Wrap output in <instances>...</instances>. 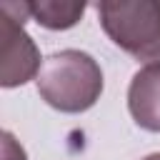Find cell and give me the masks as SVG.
<instances>
[{"label": "cell", "mask_w": 160, "mask_h": 160, "mask_svg": "<svg viewBox=\"0 0 160 160\" xmlns=\"http://www.w3.org/2000/svg\"><path fill=\"white\" fill-rule=\"evenodd\" d=\"M2 160H28L22 145L12 138V132H2Z\"/></svg>", "instance_id": "obj_6"}, {"label": "cell", "mask_w": 160, "mask_h": 160, "mask_svg": "<svg viewBox=\"0 0 160 160\" xmlns=\"http://www.w3.org/2000/svg\"><path fill=\"white\" fill-rule=\"evenodd\" d=\"M105 35L135 60L160 62V0H100Z\"/></svg>", "instance_id": "obj_2"}, {"label": "cell", "mask_w": 160, "mask_h": 160, "mask_svg": "<svg viewBox=\"0 0 160 160\" xmlns=\"http://www.w3.org/2000/svg\"><path fill=\"white\" fill-rule=\"evenodd\" d=\"M40 98L60 112H85L102 95V70L82 50H60L42 60L35 78Z\"/></svg>", "instance_id": "obj_1"}, {"label": "cell", "mask_w": 160, "mask_h": 160, "mask_svg": "<svg viewBox=\"0 0 160 160\" xmlns=\"http://www.w3.org/2000/svg\"><path fill=\"white\" fill-rule=\"evenodd\" d=\"M25 20L0 8V85L18 88L38 78L42 62L35 40L25 32Z\"/></svg>", "instance_id": "obj_3"}, {"label": "cell", "mask_w": 160, "mask_h": 160, "mask_svg": "<svg viewBox=\"0 0 160 160\" xmlns=\"http://www.w3.org/2000/svg\"><path fill=\"white\" fill-rule=\"evenodd\" d=\"M142 160H160V152H152V155H148V158H142Z\"/></svg>", "instance_id": "obj_7"}, {"label": "cell", "mask_w": 160, "mask_h": 160, "mask_svg": "<svg viewBox=\"0 0 160 160\" xmlns=\"http://www.w3.org/2000/svg\"><path fill=\"white\" fill-rule=\"evenodd\" d=\"M128 110L132 120L150 132H160V62L142 65L128 88Z\"/></svg>", "instance_id": "obj_4"}, {"label": "cell", "mask_w": 160, "mask_h": 160, "mask_svg": "<svg viewBox=\"0 0 160 160\" xmlns=\"http://www.w3.org/2000/svg\"><path fill=\"white\" fill-rule=\"evenodd\" d=\"M28 5H30V18L48 30H68L78 25L88 8L85 2H75V0H35Z\"/></svg>", "instance_id": "obj_5"}]
</instances>
